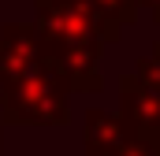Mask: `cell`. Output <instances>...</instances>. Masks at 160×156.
<instances>
[{"label":"cell","mask_w":160,"mask_h":156,"mask_svg":"<svg viewBox=\"0 0 160 156\" xmlns=\"http://www.w3.org/2000/svg\"><path fill=\"white\" fill-rule=\"evenodd\" d=\"M0 100L4 123L19 126H67L71 123V85L52 63L38 26L4 22L0 26Z\"/></svg>","instance_id":"1"},{"label":"cell","mask_w":160,"mask_h":156,"mask_svg":"<svg viewBox=\"0 0 160 156\" xmlns=\"http://www.w3.org/2000/svg\"><path fill=\"white\" fill-rule=\"evenodd\" d=\"M52 63L63 71L71 93L104 89L101 56L108 48L104 26L86 0H34V19Z\"/></svg>","instance_id":"2"},{"label":"cell","mask_w":160,"mask_h":156,"mask_svg":"<svg viewBox=\"0 0 160 156\" xmlns=\"http://www.w3.org/2000/svg\"><path fill=\"white\" fill-rule=\"evenodd\" d=\"M130 138H138V134L127 126V119H123L119 112H104V108H89V112H86L82 145H86L89 156H116Z\"/></svg>","instance_id":"3"},{"label":"cell","mask_w":160,"mask_h":156,"mask_svg":"<svg viewBox=\"0 0 160 156\" xmlns=\"http://www.w3.org/2000/svg\"><path fill=\"white\" fill-rule=\"evenodd\" d=\"M86 4H89V7H93V15L101 19L108 45H116V41L123 37V26L138 22V15H142L138 0H86Z\"/></svg>","instance_id":"4"},{"label":"cell","mask_w":160,"mask_h":156,"mask_svg":"<svg viewBox=\"0 0 160 156\" xmlns=\"http://www.w3.org/2000/svg\"><path fill=\"white\" fill-rule=\"evenodd\" d=\"M116 156H160V145L145 141V138H130V141H127Z\"/></svg>","instance_id":"5"},{"label":"cell","mask_w":160,"mask_h":156,"mask_svg":"<svg viewBox=\"0 0 160 156\" xmlns=\"http://www.w3.org/2000/svg\"><path fill=\"white\" fill-rule=\"evenodd\" d=\"M138 7H142V11H149V19L160 26V0H138Z\"/></svg>","instance_id":"6"},{"label":"cell","mask_w":160,"mask_h":156,"mask_svg":"<svg viewBox=\"0 0 160 156\" xmlns=\"http://www.w3.org/2000/svg\"><path fill=\"white\" fill-rule=\"evenodd\" d=\"M0 112H4V100H0ZM0 123H4V119H0ZM0 153H4V141H0Z\"/></svg>","instance_id":"7"}]
</instances>
